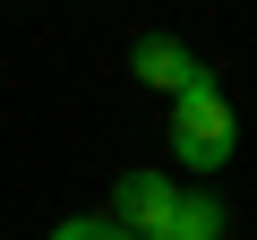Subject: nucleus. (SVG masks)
I'll return each instance as SVG.
<instances>
[{
    "label": "nucleus",
    "instance_id": "nucleus-1",
    "mask_svg": "<svg viewBox=\"0 0 257 240\" xmlns=\"http://www.w3.org/2000/svg\"><path fill=\"white\" fill-rule=\"evenodd\" d=\"M231 146H240V129H231V103H223L214 77L189 86V94H172V163L180 172H223Z\"/></svg>",
    "mask_w": 257,
    "mask_h": 240
},
{
    "label": "nucleus",
    "instance_id": "nucleus-2",
    "mask_svg": "<svg viewBox=\"0 0 257 240\" xmlns=\"http://www.w3.org/2000/svg\"><path fill=\"white\" fill-rule=\"evenodd\" d=\"M180 197H189V189H180L172 172H120V189H111V223H120L128 240H163Z\"/></svg>",
    "mask_w": 257,
    "mask_h": 240
},
{
    "label": "nucleus",
    "instance_id": "nucleus-3",
    "mask_svg": "<svg viewBox=\"0 0 257 240\" xmlns=\"http://www.w3.org/2000/svg\"><path fill=\"white\" fill-rule=\"evenodd\" d=\"M128 69H138L155 94H189V86H206V77H214V69H206V60L180 43V35H146L138 52H128Z\"/></svg>",
    "mask_w": 257,
    "mask_h": 240
},
{
    "label": "nucleus",
    "instance_id": "nucleus-4",
    "mask_svg": "<svg viewBox=\"0 0 257 240\" xmlns=\"http://www.w3.org/2000/svg\"><path fill=\"white\" fill-rule=\"evenodd\" d=\"M223 231H231L223 197H180V206H172V231H163V240H223Z\"/></svg>",
    "mask_w": 257,
    "mask_h": 240
},
{
    "label": "nucleus",
    "instance_id": "nucleus-5",
    "mask_svg": "<svg viewBox=\"0 0 257 240\" xmlns=\"http://www.w3.org/2000/svg\"><path fill=\"white\" fill-rule=\"evenodd\" d=\"M52 240H128L111 214H69V223H52Z\"/></svg>",
    "mask_w": 257,
    "mask_h": 240
}]
</instances>
